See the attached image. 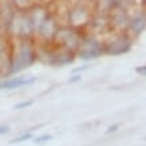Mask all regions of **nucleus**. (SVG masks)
<instances>
[{"label":"nucleus","instance_id":"7ed1b4c3","mask_svg":"<svg viewBox=\"0 0 146 146\" xmlns=\"http://www.w3.org/2000/svg\"><path fill=\"white\" fill-rule=\"evenodd\" d=\"M51 138H52L51 134H43V135H39L35 138V143H44V142L50 141Z\"/></svg>","mask_w":146,"mask_h":146},{"label":"nucleus","instance_id":"20e7f679","mask_svg":"<svg viewBox=\"0 0 146 146\" xmlns=\"http://www.w3.org/2000/svg\"><path fill=\"white\" fill-rule=\"evenodd\" d=\"M32 103H34L32 101H24V102H20V103H18V105H15V107H13V109H16V110H20V109H26V107L32 106Z\"/></svg>","mask_w":146,"mask_h":146},{"label":"nucleus","instance_id":"f03ea898","mask_svg":"<svg viewBox=\"0 0 146 146\" xmlns=\"http://www.w3.org/2000/svg\"><path fill=\"white\" fill-rule=\"evenodd\" d=\"M32 138V130H30L28 133H24L22 135H19V137H15L11 141V143H20V142H24V141H28V139H31Z\"/></svg>","mask_w":146,"mask_h":146},{"label":"nucleus","instance_id":"423d86ee","mask_svg":"<svg viewBox=\"0 0 146 146\" xmlns=\"http://www.w3.org/2000/svg\"><path fill=\"white\" fill-rule=\"evenodd\" d=\"M8 131H9V127H8V126H5V125H0V135L7 134Z\"/></svg>","mask_w":146,"mask_h":146},{"label":"nucleus","instance_id":"0eeeda50","mask_svg":"<svg viewBox=\"0 0 146 146\" xmlns=\"http://www.w3.org/2000/svg\"><path fill=\"white\" fill-rule=\"evenodd\" d=\"M80 79H82V75H72L70 79H68V82H70V83H75V82H78V80H80Z\"/></svg>","mask_w":146,"mask_h":146},{"label":"nucleus","instance_id":"6e6552de","mask_svg":"<svg viewBox=\"0 0 146 146\" xmlns=\"http://www.w3.org/2000/svg\"><path fill=\"white\" fill-rule=\"evenodd\" d=\"M138 74H141V75H146V66H141V67H137L135 68Z\"/></svg>","mask_w":146,"mask_h":146},{"label":"nucleus","instance_id":"1a4fd4ad","mask_svg":"<svg viewBox=\"0 0 146 146\" xmlns=\"http://www.w3.org/2000/svg\"><path fill=\"white\" fill-rule=\"evenodd\" d=\"M145 139H146V138H145Z\"/></svg>","mask_w":146,"mask_h":146},{"label":"nucleus","instance_id":"f257e3e1","mask_svg":"<svg viewBox=\"0 0 146 146\" xmlns=\"http://www.w3.org/2000/svg\"><path fill=\"white\" fill-rule=\"evenodd\" d=\"M36 80V78H23V76H15L12 79L4 80L0 83V89L1 90H13V89H19L22 86H28L32 84Z\"/></svg>","mask_w":146,"mask_h":146},{"label":"nucleus","instance_id":"39448f33","mask_svg":"<svg viewBox=\"0 0 146 146\" xmlns=\"http://www.w3.org/2000/svg\"><path fill=\"white\" fill-rule=\"evenodd\" d=\"M119 129V125L118 123H115V125H113V126H109L107 127V130H106V134H111V133H115L117 130Z\"/></svg>","mask_w":146,"mask_h":146}]
</instances>
